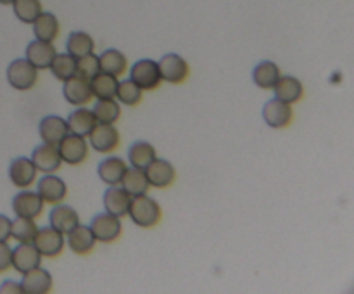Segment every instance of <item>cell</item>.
<instances>
[{"label": "cell", "mask_w": 354, "mask_h": 294, "mask_svg": "<svg viewBox=\"0 0 354 294\" xmlns=\"http://www.w3.org/2000/svg\"><path fill=\"white\" fill-rule=\"evenodd\" d=\"M142 97H144V90L130 78L120 80L116 90V100L121 106L135 107L142 102Z\"/></svg>", "instance_id": "35"}, {"label": "cell", "mask_w": 354, "mask_h": 294, "mask_svg": "<svg viewBox=\"0 0 354 294\" xmlns=\"http://www.w3.org/2000/svg\"><path fill=\"white\" fill-rule=\"evenodd\" d=\"M48 69L55 80L64 83L66 80L78 75V62H76V57H73L68 52H57Z\"/></svg>", "instance_id": "32"}, {"label": "cell", "mask_w": 354, "mask_h": 294, "mask_svg": "<svg viewBox=\"0 0 354 294\" xmlns=\"http://www.w3.org/2000/svg\"><path fill=\"white\" fill-rule=\"evenodd\" d=\"M31 161L40 173H55L62 166V158L59 154L57 145L45 144V142L33 149Z\"/></svg>", "instance_id": "20"}, {"label": "cell", "mask_w": 354, "mask_h": 294, "mask_svg": "<svg viewBox=\"0 0 354 294\" xmlns=\"http://www.w3.org/2000/svg\"><path fill=\"white\" fill-rule=\"evenodd\" d=\"M38 134H40L41 142L57 145L69 134L68 121H66V118L57 116V114H47L38 123Z\"/></svg>", "instance_id": "19"}, {"label": "cell", "mask_w": 354, "mask_h": 294, "mask_svg": "<svg viewBox=\"0 0 354 294\" xmlns=\"http://www.w3.org/2000/svg\"><path fill=\"white\" fill-rule=\"evenodd\" d=\"M12 268V248L7 242H0V273Z\"/></svg>", "instance_id": "39"}, {"label": "cell", "mask_w": 354, "mask_h": 294, "mask_svg": "<svg viewBox=\"0 0 354 294\" xmlns=\"http://www.w3.org/2000/svg\"><path fill=\"white\" fill-rule=\"evenodd\" d=\"M100 61V71L113 75L116 78H121L124 73L128 71V59L118 48H107L102 54H99Z\"/></svg>", "instance_id": "29"}, {"label": "cell", "mask_w": 354, "mask_h": 294, "mask_svg": "<svg viewBox=\"0 0 354 294\" xmlns=\"http://www.w3.org/2000/svg\"><path fill=\"white\" fill-rule=\"evenodd\" d=\"M128 163L118 156H107L97 166V175L106 185H121L124 173L128 169Z\"/></svg>", "instance_id": "23"}, {"label": "cell", "mask_w": 354, "mask_h": 294, "mask_svg": "<svg viewBox=\"0 0 354 294\" xmlns=\"http://www.w3.org/2000/svg\"><path fill=\"white\" fill-rule=\"evenodd\" d=\"M68 121V127H69V134H75V135H82V137H88L90 131L95 128V125L99 123L93 114L92 107H76L75 111L69 113V116L66 118Z\"/></svg>", "instance_id": "24"}, {"label": "cell", "mask_w": 354, "mask_h": 294, "mask_svg": "<svg viewBox=\"0 0 354 294\" xmlns=\"http://www.w3.org/2000/svg\"><path fill=\"white\" fill-rule=\"evenodd\" d=\"M0 294H23V287H21V282H16V280H3L0 284Z\"/></svg>", "instance_id": "41"}, {"label": "cell", "mask_w": 354, "mask_h": 294, "mask_svg": "<svg viewBox=\"0 0 354 294\" xmlns=\"http://www.w3.org/2000/svg\"><path fill=\"white\" fill-rule=\"evenodd\" d=\"M76 62H78V75L83 76V78L92 80L93 76L100 73V61H99V55H97L95 52L76 59Z\"/></svg>", "instance_id": "38"}, {"label": "cell", "mask_w": 354, "mask_h": 294, "mask_svg": "<svg viewBox=\"0 0 354 294\" xmlns=\"http://www.w3.org/2000/svg\"><path fill=\"white\" fill-rule=\"evenodd\" d=\"M280 76H282V71L279 64L273 61H261L252 69V82L261 90H273Z\"/></svg>", "instance_id": "27"}, {"label": "cell", "mask_w": 354, "mask_h": 294, "mask_svg": "<svg viewBox=\"0 0 354 294\" xmlns=\"http://www.w3.org/2000/svg\"><path fill=\"white\" fill-rule=\"evenodd\" d=\"M31 26H33L35 38L44 42H55L59 31H61V23H59L57 16L52 12H45V10L31 23Z\"/></svg>", "instance_id": "26"}, {"label": "cell", "mask_w": 354, "mask_h": 294, "mask_svg": "<svg viewBox=\"0 0 354 294\" xmlns=\"http://www.w3.org/2000/svg\"><path fill=\"white\" fill-rule=\"evenodd\" d=\"M38 232V225L33 218L16 217L10 227V239L17 242H33L35 235Z\"/></svg>", "instance_id": "36"}, {"label": "cell", "mask_w": 354, "mask_h": 294, "mask_svg": "<svg viewBox=\"0 0 354 294\" xmlns=\"http://www.w3.org/2000/svg\"><path fill=\"white\" fill-rule=\"evenodd\" d=\"M45 203L40 196H38L37 190L23 189L12 197V211L16 217H24V218H37L41 217L44 213Z\"/></svg>", "instance_id": "12"}, {"label": "cell", "mask_w": 354, "mask_h": 294, "mask_svg": "<svg viewBox=\"0 0 354 294\" xmlns=\"http://www.w3.org/2000/svg\"><path fill=\"white\" fill-rule=\"evenodd\" d=\"M35 248L40 251V255L44 258L55 259L64 252L66 249V235L61 234L59 230H55L54 227H41L38 228L37 235L33 239Z\"/></svg>", "instance_id": "7"}, {"label": "cell", "mask_w": 354, "mask_h": 294, "mask_svg": "<svg viewBox=\"0 0 354 294\" xmlns=\"http://www.w3.org/2000/svg\"><path fill=\"white\" fill-rule=\"evenodd\" d=\"M41 259L44 256L35 248L33 242H19L16 248H12V268L21 275L41 266Z\"/></svg>", "instance_id": "15"}, {"label": "cell", "mask_w": 354, "mask_h": 294, "mask_svg": "<svg viewBox=\"0 0 354 294\" xmlns=\"http://www.w3.org/2000/svg\"><path fill=\"white\" fill-rule=\"evenodd\" d=\"M59 154H61L62 163L69 166H78L88 159L90 154V144L86 137L82 135L68 134L61 142L57 144Z\"/></svg>", "instance_id": "5"}, {"label": "cell", "mask_w": 354, "mask_h": 294, "mask_svg": "<svg viewBox=\"0 0 354 294\" xmlns=\"http://www.w3.org/2000/svg\"><path fill=\"white\" fill-rule=\"evenodd\" d=\"M90 147L99 154H113L121 145V134L116 125L97 123L95 128L86 137Z\"/></svg>", "instance_id": "4"}, {"label": "cell", "mask_w": 354, "mask_h": 294, "mask_svg": "<svg viewBox=\"0 0 354 294\" xmlns=\"http://www.w3.org/2000/svg\"><path fill=\"white\" fill-rule=\"evenodd\" d=\"M128 218H130L137 227L152 228L156 227V225L161 223L162 208L161 204H159L154 197L149 196V194H144V196H135L131 197Z\"/></svg>", "instance_id": "1"}, {"label": "cell", "mask_w": 354, "mask_h": 294, "mask_svg": "<svg viewBox=\"0 0 354 294\" xmlns=\"http://www.w3.org/2000/svg\"><path fill=\"white\" fill-rule=\"evenodd\" d=\"M130 80H133L144 92H154L162 83L159 62L154 59H140L130 66Z\"/></svg>", "instance_id": "3"}, {"label": "cell", "mask_w": 354, "mask_h": 294, "mask_svg": "<svg viewBox=\"0 0 354 294\" xmlns=\"http://www.w3.org/2000/svg\"><path fill=\"white\" fill-rule=\"evenodd\" d=\"M21 287H23V294H48L54 289V279L48 270L37 266V268L23 273Z\"/></svg>", "instance_id": "21"}, {"label": "cell", "mask_w": 354, "mask_h": 294, "mask_svg": "<svg viewBox=\"0 0 354 294\" xmlns=\"http://www.w3.org/2000/svg\"><path fill=\"white\" fill-rule=\"evenodd\" d=\"M90 228H92L93 235H95L97 242H102V244H113L123 234V221L121 218L114 217V214L104 213L95 214L90 221Z\"/></svg>", "instance_id": "6"}, {"label": "cell", "mask_w": 354, "mask_h": 294, "mask_svg": "<svg viewBox=\"0 0 354 294\" xmlns=\"http://www.w3.org/2000/svg\"><path fill=\"white\" fill-rule=\"evenodd\" d=\"M37 192L45 204L55 206L64 203L68 197V183L54 173H44V176L37 180Z\"/></svg>", "instance_id": "10"}, {"label": "cell", "mask_w": 354, "mask_h": 294, "mask_svg": "<svg viewBox=\"0 0 354 294\" xmlns=\"http://www.w3.org/2000/svg\"><path fill=\"white\" fill-rule=\"evenodd\" d=\"M10 227H12V220L0 213V242H9Z\"/></svg>", "instance_id": "40"}, {"label": "cell", "mask_w": 354, "mask_h": 294, "mask_svg": "<svg viewBox=\"0 0 354 294\" xmlns=\"http://www.w3.org/2000/svg\"><path fill=\"white\" fill-rule=\"evenodd\" d=\"M273 93L277 99L283 100L287 104H297L304 95V86L299 78L289 75H282L279 82L273 86Z\"/></svg>", "instance_id": "25"}, {"label": "cell", "mask_w": 354, "mask_h": 294, "mask_svg": "<svg viewBox=\"0 0 354 294\" xmlns=\"http://www.w3.org/2000/svg\"><path fill=\"white\" fill-rule=\"evenodd\" d=\"M12 10L14 16H16L21 23L31 24L41 12H44V7H41L40 0H14Z\"/></svg>", "instance_id": "37"}, {"label": "cell", "mask_w": 354, "mask_h": 294, "mask_svg": "<svg viewBox=\"0 0 354 294\" xmlns=\"http://www.w3.org/2000/svg\"><path fill=\"white\" fill-rule=\"evenodd\" d=\"M128 165L135 166V168L145 169L156 158H158V152L156 147L147 140H137L128 147Z\"/></svg>", "instance_id": "28"}, {"label": "cell", "mask_w": 354, "mask_h": 294, "mask_svg": "<svg viewBox=\"0 0 354 294\" xmlns=\"http://www.w3.org/2000/svg\"><path fill=\"white\" fill-rule=\"evenodd\" d=\"M118 83H120V78L100 71L99 75L90 80L93 99H116Z\"/></svg>", "instance_id": "34"}, {"label": "cell", "mask_w": 354, "mask_h": 294, "mask_svg": "<svg viewBox=\"0 0 354 294\" xmlns=\"http://www.w3.org/2000/svg\"><path fill=\"white\" fill-rule=\"evenodd\" d=\"M48 225L59 230L61 234H69L76 225H80V214L69 204H55L48 213Z\"/></svg>", "instance_id": "22"}, {"label": "cell", "mask_w": 354, "mask_h": 294, "mask_svg": "<svg viewBox=\"0 0 354 294\" xmlns=\"http://www.w3.org/2000/svg\"><path fill=\"white\" fill-rule=\"evenodd\" d=\"M95 50V42H93V37L86 31H71L66 38V52L71 54L73 57L80 59L83 55H88Z\"/></svg>", "instance_id": "31"}, {"label": "cell", "mask_w": 354, "mask_h": 294, "mask_svg": "<svg viewBox=\"0 0 354 294\" xmlns=\"http://www.w3.org/2000/svg\"><path fill=\"white\" fill-rule=\"evenodd\" d=\"M102 204L104 211L123 220L124 217H128V211H130L131 196L121 185H107L106 192L102 196Z\"/></svg>", "instance_id": "16"}, {"label": "cell", "mask_w": 354, "mask_h": 294, "mask_svg": "<svg viewBox=\"0 0 354 294\" xmlns=\"http://www.w3.org/2000/svg\"><path fill=\"white\" fill-rule=\"evenodd\" d=\"M14 0H0V6H12Z\"/></svg>", "instance_id": "42"}, {"label": "cell", "mask_w": 354, "mask_h": 294, "mask_svg": "<svg viewBox=\"0 0 354 294\" xmlns=\"http://www.w3.org/2000/svg\"><path fill=\"white\" fill-rule=\"evenodd\" d=\"M9 180L16 189H30L38 180V169L33 165L31 158H16L9 165Z\"/></svg>", "instance_id": "13"}, {"label": "cell", "mask_w": 354, "mask_h": 294, "mask_svg": "<svg viewBox=\"0 0 354 294\" xmlns=\"http://www.w3.org/2000/svg\"><path fill=\"white\" fill-rule=\"evenodd\" d=\"M121 187H123L131 197H135V196H144V194H149L151 183H149L147 175H145V169L135 168V166H128L127 173H124L123 180H121Z\"/></svg>", "instance_id": "30"}, {"label": "cell", "mask_w": 354, "mask_h": 294, "mask_svg": "<svg viewBox=\"0 0 354 294\" xmlns=\"http://www.w3.org/2000/svg\"><path fill=\"white\" fill-rule=\"evenodd\" d=\"M62 95H64L66 102L71 104L75 107L88 106L93 100V92L92 85H90L88 78H83V76L76 75L73 78L66 80L62 83Z\"/></svg>", "instance_id": "11"}, {"label": "cell", "mask_w": 354, "mask_h": 294, "mask_svg": "<svg viewBox=\"0 0 354 294\" xmlns=\"http://www.w3.org/2000/svg\"><path fill=\"white\" fill-rule=\"evenodd\" d=\"M66 246L78 256H88L95 249L97 239L90 225H76L69 234H66Z\"/></svg>", "instance_id": "18"}, {"label": "cell", "mask_w": 354, "mask_h": 294, "mask_svg": "<svg viewBox=\"0 0 354 294\" xmlns=\"http://www.w3.org/2000/svg\"><path fill=\"white\" fill-rule=\"evenodd\" d=\"M55 54H57V48H55L54 42H44L37 40L30 42L24 50V57L38 69V71H44V69L50 68L52 61H54Z\"/></svg>", "instance_id": "17"}, {"label": "cell", "mask_w": 354, "mask_h": 294, "mask_svg": "<svg viewBox=\"0 0 354 294\" xmlns=\"http://www.w3.org/2000/svg\"><path fill=\"white\" fill-rule=\"evenodd\" d=\"M261 114L265 123L268 125L270 128H273V130H282V128L290 127V123H292L294 120L292 104L283 102V100L277 99V97L266 100V104L263 106Z\"/></svg>", "instance_id": "9"}, {"label": "cell", "mask_w": 354, "mask_h": 294, "mask_svg": "<svg viewBox=\"0 0 354 294\" xmlns=\"http://www.w3.org/2000/svg\"><path fill=\"white\" fill-rule=\"evenodd\" d=\"M6 78L9 85L17 92H28L38 83V69L26 57L14 59L7 66Z\"/></svg>", "instance_id": "2"}, {"label": "cell", "mask_w": 354, "mask_h": 294, "mask_svg": "<svg viewBox=\"0 0 354 294\" xmlns=\"http://www.w3.org/2000/svg\"><path fill=\"white\" fill-rule=\"evenodd\" d=\"M158 62L162 82L182 85L190 78V64L180 54H165Z\"/></svg>", "instance_id": "8"}, {"label": "cell", "mask_w": 354, "mask_h": 294, "mask_svg": "<svg viewBox=\"0 0 354 294\" xmlns=\"http://www.w3.org/2000/svg\"><path fill=\"white\" fill-rule=\"evenodd\" d=\"M92 111L99 123L116 125L121 120V104L116 99H95Z\"/></svg>", "instance_id": "33"}, {"label": "cell", "mask_w": 354, "mask_h": 294, "mask_svg": "<svg viewBox=\"0 0 354 294\" xmlns=\"http://www.w3.org/2000/svg\"><path fill=\"white\" fill-rule=\"evenodd\" d=\"M149 183L152 189H169L176 182V168L171 161L162 158H156L151 165L145 168Z\"/></svg>", "instance_id": "14"}]
</instances>
